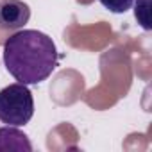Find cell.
Instances as JSON below:
<instances>
[{
  "label": "cell",
  "mask_w": 152,
  "mask_h": 152,
  "mask_svg": "<svg viewBox=\"0 0 152 152\" xmlns=\"http://www.w3.org/2000/svg\"><path fill=\"white\" fill-rule=\"evenodd\" d=\"M132 6L138 23L145 31H150V0H134Z\"/></svg>",
  "instance_id": "5"
},
{
  "label": "cell",
  "mask_w": 152,
  "mask_h": 152,
  "mask_svg": "<svg viewBox=\"0 0 152 152\" xmlns=\"http://www.w3.org/2000/svg\"><path fill=\"white\" fill-rule=\"evenodd\" d=\"M59 54L50 36L32 29H22L4 43V66L22 84H39L57 68Z\"/></svg>",
  "instance_id": "1"
},
{
  "label": "cell",
  "mask_w": 152,
  "mask_h": 152,
  "mask_svg": "<svg viewBox=\"0 0 152 152\" xmlns=\"http://www.w3.org/2000/svg\"><path fill=\"white\" fill-rule=\"evenodd\" d=\"M34 115V99L27 84L15 83L0 90V122L22 127Z\"/></svg>",
  "instance_id": "2"
},
{
  "label": "cell",
  "mask_w": 152,
  "mask_h": 152,
  "mask_svg": "<svg viewBox=\"0 0 152 152\" xmlns=\"http://www.w3.org/2000/svg\"><path fill=\"white\" fill-rule=\"evenodd\" d=\"M31 20V9L22 0L0 2V29H23Z\"/></svg>",
  "instance_id": "3"
},
{
  "label": "cell",
  "mask_w": 152,
  "mask_h": 152,
  "mask_svg": "<svg viewBox=\"0 0 152 152\" xmlns=\"http://www.w3.org/2000/svg\"><path fill=\"white\" fill-rule=\"evenodd\" d=\"M7 150L31 152L32 143L23 131H20L15 125H6L0 127V152H7Z\"/></svg>",
  "instance_id": "4"
},
{
  "label": "cell",
  "mask_w": 152,
  "mask_h": 152,
  "mask_svg": "<svg viewBox=\"0 0 152 152\" xmlns=\"http://www.w3.org/2000/svg\"><path fill=\"white\" fill-rule=\"evenodd\" d=\"M99 2L109 11V13H115V15H122L125 11H129L134 4V0H99Z\"/></svg>",
  "instance_id": "6"
}]
</instances>
